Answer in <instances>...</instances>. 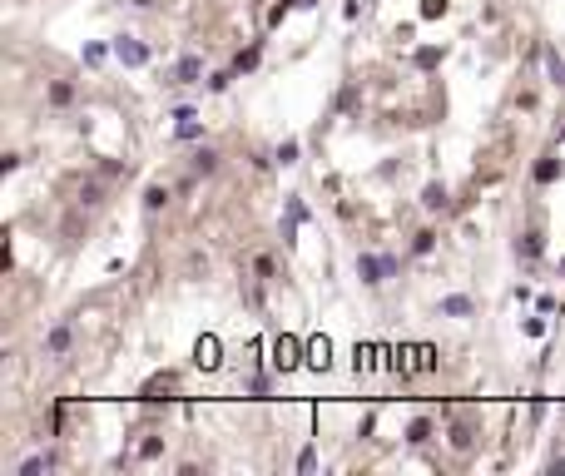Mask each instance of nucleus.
I'll list each match as a JSON object with an SVG mask.
<instances>
[{
	"label": "nucleus",
	"instance_id": "6",
	"mask_svg": "<svg viewBox=\"0 0 565 476\" xmlns=\"http://www.w3.org/2000/svg\"><path fill=\"white\" fill-rule=\"evenodd\" d=\"M194 362L203 367V373H213V367L223 362V357H218V338H199V347H194Z\"/></svg>",
	"mask_w": 565,
	"mask_h": 476
},
{
	"label": "nucleus",
	"instance_id": "16",
	"mask_svg": "<svg viewBox=\"0 0 565 476\" xmlns=\"http://www.w3.org/2000/svg\"><path fill=\"white\" fill-rule=\"evenodd\" d=\"M422 203L431 208V214H436V208H446V189H441V184H427V189H422Z\"/></svg>",
	"mask_w": 565,
	"mask_h": 476
},
{
	"label": "nucleus",
	"instance_id": "24",
	"mask_svg": "<svg viewBox=\"0 0 565 476\" xmlns=\"http://www.w3.org/2000/svg\"><path fill=\"white\" fill-rule=\"evenodd\" d=\"M278 164H298V139H282L278 144Z\"/></svg>",
	"mask_w": 565,
	"mask_h": 476
},
{
	"label": "nucleus",
	"instance_id": "20",
	"mask_svg": "<svg viewBox=\"0 0 565 476\" xmlns=\"http://www.w3.org/2000/svg\"><path fill=\"white\" fill-rule=\"evenodd\" d=\"M451 447H457V452L471 447V427H466V421H451Z\"/></svg>",
	"mask_w": 565,
	"mask_h": 476
},
{
	"label": "nucleus",
	"instance_id": "17",
	"mask_svg": "<svg viewBox=\"0 0 565 476\" xmlns=\"http://www.w3.org/2000/svg\"><path fill=\"white\" fill-rule=\"evenodd\" d=\"M327 352H332V347H327V338H322V342H308V362H313V367H322V373H327V362H332Z\"/></svg>",
	"mask_w": 565,
	"mask_h": 476
},
{
	"label": "nucleus",
	"instance_id": "25",
	"mask_svg": "<svg viewBox=\"0 0 565 476\" xmlns=\"http://www.w3.org/2000/svg\"><path fill=\"white\" fill-rule=\"evenodd\" d=\"M516 253H521V258H536V253H541V233H526V238L516 243Z\"/></svg>",
	"mask_w": 565,
	"mask_h": 476
},
{
	"label": "nucleus",
	"instance_id": "13",
	"mask_svg": "<svg viewBox=\"0 0 565 476\" xmlns=\"http://www.w3.org/2000/svg\"><path fill=\"white\" fill-rule=\"evenodd\" d=\"M50 466H55L50 452H45V456H25V461H20V476H40V471H50Z\"/></svg>",
	"mask_w": 565,
	"mask_h": 476
},
{
	"label": "nucleus",
	"instance_id": "21",
	"mask_svg": "<svg viewBox=\"0 0 565 476\" xmlns=\"http://www.w3.org/2000/svg\"><path fill=\"white\" fill-rule=\"evenodd\" d=\"M169 203V189H159V184H149L144 189V208H149V214H154V208H164Z\"/></svg>",
	"mask_w": 565,
	"mask_h": 476
},
{
	"label": "nucleus",
	"instance_id": "30",
	"mask_svg": "<svg viewBox=\"0 0 565 476\" xmlns=\"http://www.w3.org/2000/svg\"><path fill=\"white\" fill-rule=\"evenodd\" d=\"M298 471H317V452H313V447L298 452Z\"/></svg>",
	"mask_w": 565,
	"mask_h": 476
},
{
	"label": "nucleus",
	"instance_id": "15",
	"mask_svg": "<svg viewBox=\"0 0 565 476\" xmlns=\"http://www.w3.org/2000/svg\"><path fill=\"white\" fill-rule=\"evenodd\" d=\"M560 179V159H541L536 164V184H555Z\"/></svg>",
	"mask_w": 565,
	"mask_h": 476
},
{
	"label": "nucleus",
	"instance_id": "18",
	"mask_svg": "<svg viewBox=\"0 0 565 476\" xmlns=\"http://www.w3.org/2000/svg\"><path fill=\"white\" fill-rule=\"evenodd\" d=\"M258 55H263V45H248V50H238L234 70H238V75H243V70H253V65H258Z\"/></svg>",
	"mask_w": 565,
	"mask_h": 476
},
{
	"label": "nucleus",
	"instance_id": "19",
	"mask_svg": "<svg viewBox=\"0 0 565 476\" xmlns=\"http://www.w3.org/2000/svg\"><path fill=\"white\" fill-rule=\"evenodd\" d=\"M213 169H218V154H213V149H199V154H194V174H213Z\"/></svg>",
	"mask_w": 565,
	"mask_h": 476
},
{
	"label": "nucleus",
	"instance_id": "23",
	"mask_svg": "<svg viewBox=\"0 0 565 476\" xmlns=\"http://www.w3.org/2000/svg\"><path fill=\"white\" fill-rule=\"evenodd\" d=\"M70 99H75V89H70L65 80H55V85H50V104H70Z\"/></svg>",
	"mask_w": 565,
	"mask_h": 476
},
{
	"label": "nucleus",
	"instance_id": "31",
	"mask_svg": "<svg viewBox=\"0 0 565 476\" xmlns=\"http://www.w3.org/2000/svg\"><path fill=\"white\" fill-rule=\"evenodd\" d=\"M99 194H104L99 184H85V189H80V199H85V203H99Z\"/></svg>",
	"mask_w": 565,
	"mask_h": 476
},
{
	"label": "nucleus",
	"instance_id": "5",
	"mask_svg": "<svg viewBox=\"0 0 565 476\" xmlns=\"http://www.w3.org/2000/svg\"><path fill=\"white\" fill-rule=\"evenodd\" d=\"M70 347H75V328H70V323H55L50 338H45V352H50V357H65Z\"/></svg>",
	"mask_w": 565,
	"mask_h": 476
},
{
	"label": "nucleus",
	"instance_id": "9",
	"mask_svg": "<svg viewBox=\"0 0 565 476\" xmlns=\"http://www.w3.org/2000/svg\"><path fill=\"white\" fill-rule=\"evenodd\" d=\"M174 120H179V129H174L179 139H199V134H203V124L194 120V110H174Z\"/></svg>",
	"mask_w": 565,
	"mask_h": 476
},
{
	"label": "nucleus",
	"instance_id": "26",
	"mask_svg": "<svg viewBox=\"0 0 565 476\" xmlns=\"http://www.w3.org/2000/svg\"><path fill=\"white\" fill-rule=\"evenodd\" d=\"M436 15H446V0H422V20H436Z\"/></svg>",
	"mask_w": 565,
	"mask_h": 476
},
{
	"label": "nucleus",
	"instance_id": "32",
	"mask_svg": "<svg viewBox=\"0 0 565 476\" xmlns=\"http://www.w3.org/2000/svg\"><path fill=\"white\" fill-rule=\"evenodd\" d=\"M298 6H317V0H298Z\"/></svg>",
	"mask_w": 565,
	"mask_h": 476
},
{
	"label": "nucleus",
	"instance_id": "27",
	"mask_svg": "<svg viewBox=\"0 0 565 476\" xmlns=\"http://www.w3.org/2000/svg\"><path fill=\"white\" fill-rule=\"evenodd\" d=\"M234 75H238V70H218V75L208 80V89H213V94H218V89H229V85H234Z\"/></svg>",
	"mask_w": 565,
	"mask_h": 476
},
{
	"label": "nucleus",
	"instance_id": "3",
	"mask_svg": "<svg viewBox=\"0 0 565 476\" xmlns=\"http://www.w3.org/2000/svg\"><path fill=\"white\" fill-rule=\"evenodd\" d=\"M298 362H303V342L298 338H273V367L278 373H293Z\"/></svg>",
	"mask_w": 565,
	"mask_h": 476
},
{
	"label": "nucleus",
	"instance_id": "2",
	"mask_svg": "<svg viewBox=\"0 0 565 476\" xmlns=\"http://www.w3.org/2000/svg\"><path fill=\"white\" fill-rule=\"evenodd\" d=\"M115 60L129 65V70H139V65H149V45L134 40V35H120V40H115Z\"/></svg>",
	"mask_w": 565,
	"mask_h": 476
},
{
	"label": "nucleus",
	"instance_id": "28",
	"mask_svg": "<svg viewBox=\"0 0 565 476\" xmlns=\"http://www.w3.org/2000/svg\"><path fill=\"white\" fill-rule=\"evenodd\" d=\"M431 248H436V233H417L412 238V253H431Z\"/></svg>",
	"mask_w": 565,
	"mask_h": 476
},
{
	"label": "nucleus",
	"instance_id": "29",
	"mask_svg": "<svg viewBox=\"0 0 565 476\" xmlns=\"http://www.w3.org/2000/svg\"><path fill=\"white\" fill-rule=\"evenodd\" d=\"M159 452H164V442H159V437H149V442H144V447H139V461H154V456H159Z\"/></svg>",
	"mask_w": 565,
	"mask_h": 476
},
{
	"label": "nucleus",
	"instance_id": "11",
	"mask_svg": "<svg viewBox=\"0 0 565 476\" xmlns=\"http://www.w3.org/2000/svg\"><path fill=\"white\" fill-rule=\"evenodd\" d=\"M159 392H174V373H159L144 382V402H159Z\"/></svg>",
	"mask_w": 565,
	"mask_h": 476
},
{
	"label": "nucleus",
	"instance_id": "4",
	"mask_svg": "<svg viewBox=\"0 0 565 476\" xmlns=\"http://www.w3.org/2000/svg\"><path fill=\"white\" fill-rule=\"evenodd\" d=\"M199 75H203V60H199V55H184L174 70L164 75V85H199Z\"/></svg>",
	"mask_w": 565,
	"mask_h": 476
},
{
	"label": "nucleus",
	"instance_id": "33",
	"mask_svg": "<svg viewBox=\"0 0 565 476\" xmlns=\"http://www.w3.org/2000/svg\"><path fill=\"white\" fill-rule=\"evenodd\" d=\"M560 273H565V258H560Z\"/></svg>",
	"mask_w": 565,
	"mask_h": 476
},
{
	"label": "nucleus",
	"instance_id": "12",
	"mask_svg": "<svg viewBox=\"0 0 565 476\" xmlns=\"http://www.w3.org/2000/svg\"><path fill=\"white\" fill-rule=\"evenodd\" d=\"M441 312H446V317H466V312H471V298H466V293H451V298H441Z\"/></svg>",
	"mask_w": 565,
	"mask_h": 476
},
{
	"label": "nucleus",
	"instance_id": "1",
	"mask_svg": "<svg viewBox=\"0 0 565 476\" xmlns=\"http://www.w3.org/2000/svg\"><path fill=\"white\" fill-rule=\"evenodd\" d=\"M357 273H362V283H387L392 273H397V258H392V253H362L357 258Z\"/></svg>",
	"mask_w": 565,
	"mask_h": 476
},
{
	"label": "nucleus",
	"instance_id": "8",
	"mask_svg": "<svg viewBox=\"0 0 565 476\" xmlns=\"http://www.w3.org/2000/svg\"><path fill=\"white\" fill-rule=\"evenodd\" d=\"M308 219V208H303V199L298 194H288V224H282V238L293 243V233H298V224Z\"/></svg>",
	"mask_w": 565,
	"mask_h": 476
},
{
	"label": "nucleus",
	"instance_id": "10",
	"mask_svg": "<svg viewBox=\"0 0 565 476\" xmlns=\"http://www.w3.org/2000/svg\"><path fill=\"white\" fill-rule=\"evenodd\" d=\"M407 442H412V447L431 442V417H412V421H407Z\"/></svg>",
	"mask_w": 565,
	"mask_h": 476
},
{
	"label": "nucleus",
	"instance_id": "22",
	"mask_svg": "<svg viewBox=\"0 0 565 476\" xmlns=\"http://www.w3.org/2000/svg\"><path fill=\"white\" fill-rule=\"evenodd\" d=\"M104 55H115V45H85V65H104Z\"/></svg>",
	"mask_w": 565,
	"mask_h": 476
},
{
	"label": "nucleus",
	"instance_id": "14",
	"mask_svg": "<svg viewBox=\"0 0 565 476\" xmlns=\"http://www.w3.org/2000/svg\"><path fill=\"white\" fill-rule=\"evenodd\" d=\"M412 60H417V70H436V65H441V50H436V45H422Z\"/></svg>",
	"mask_w": 565,
	"mask_h": 476
},
{
	"label": "nucleus",
	"instance_id": "7",
	"mask_svg": "<svg viewBox=\"0 0 565 476\" xmlns=\"http://www.w3.org/2000/svg\"><path fill=\"white\" fill-rule=\"evenodd\" d=\"M541 60H545L550 85H560V89H565V60H560V50H555V45H545V50H541Z\"/></svg>",
	"mask_w": 565,
	"mask_h": 476
}]
</instances>
